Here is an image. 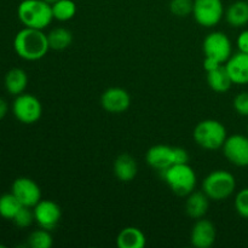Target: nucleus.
I'll return each mask as SVG.
<instances>
[{
	"label": "nucleus",
	"mask_w": 248,
	"mask_h": 248,
	"mask_svg": "<svg viewBox=\"0 0 248 248\" xmlns=\"http://www.w3.org/2000/svg\"><path fill=\"white\" fill-rule=\"evenodd\" d=\"M15 52L26 61H39L47 55L50 50L47 35L41 29L24 27L14 39Z\"/></svg>",
	"instance_id": "nucleus-1"
},
{
	"label": "nucleus",
	"mask_w": 248,
	"mask_h": 248,
	"mask_svg": "<svg viewBox=\"0 0 248 248\" xmlns=\"http://www.w3.org/2000/svg\"><path fill=\"white\" fill-rule=\"evenodd\" d=\"M17 16L24 27L44 31L53 19L52 6L44 0H22Z\"/></svg>",
	"instance_id": "nucleus-2"
},
{
	"label": "nucleus",
	"mask_w": 248,
	"mask_h": 248,
	"mask_svg": "<svg viewBox=\"0 0 248 248\" xmlns=\"http://www.w3.org/2000/svg\"><path fill=\"white\" fill-rule=\"evenodd\" d=\"M162 173L169 188L178 196H188L196 186L198 177L189 164H174Z\"/></svg>",
	"instance_id": "nucleus-3"
},
{
	"label": "nucleus",
	"mask_w": 248,
	"mask_h": 248,
	"mask_svg": "<svg viewBox=\"0 0 248 248\" xmlns=\"http://www.w3.org/2000/svg\"><path fill=\"white\" fill-rule=\"evenodd\" d=\"M193 137L196 144L206 150L220 149L227 140V128L220 121L215 119L202 120L195 126Z\"/></svg>",
	"instance_id": "nucleus-4"
},
{
	"label": "nucleus",
	"mask_w": 248,
	"mask_h": 248,
	"mask_svg": "<svg viewBox=\"0 0 248 248\" xmlns=\"http://www.w3.org/2000/svg\"><path fill=\"white\" fill-rule=\"evenodd\" d=\"M236 189L234 174L224 170H216L205 177L202 191L212 201H223L230 198Z\"/></svg>",
	"instance_id": "nucleus-5"
},
{
	"label": "nucleus",
	"mask_w": 248,
	"mask_h": 248,
	"mask_svg": "<svg viewBox=\"0 0 248 248\" xmlns=\"http://www.w3.org/2000/svg\"><path fill=\"white\" fill-rule=\"evenodd\" d=\"M12 113L19 123L31 125L40 120L43 115V106L35 96L23 92L15 98Z\"/></svg>",
	"instance_id": "nucleus-6"
},
{
	"label": "nucleus",
	"mask_w": 248,
	"mask_h": 248,
	"mask_svg": "<svg viewBox=\"0 0 248 248\" xmlns=\"http://www.w3.org/2000/svg\"><path fill=\"white\" fill-rule=\"evenodd\" d=\"M224 14L222 0H194L193 16L200 26L212 28L222 21Z\"/></svg>",
	"instance_id": "nucleus-7"
},
{
	"label": "nucleus",
	"mask_w": 248,
	"mask_h": 248,
	"mask_svg": "<svg viewBox=\"0 0 248 248\" xmlns=\"http://www.w3.org/2000/svg\"><path fill=\"white\" fill-rule=\"evenodd\" d=\"M202 50L205 57L215 58L223 64L232 57V41L223 31H212L203 39Z\"/></svg>",
	"instance_id": "nucleus-8"
},
{
	"label": "nucleus",
	"mask_w": 248,
	"mask_h": 248,
	"mask_svg": "<svg viewBox=\"0 0 248 248\" xmlns=\"http://www.w3.org/2000/svg\"><path fill=\"white\" fill-rule=\"evenodd\" d=\"M222 149L230 164L237 167L248 166V137L246 136L232 135L227 137Z\"/></svg>",
	"instance_id": "nucleus-9"
},
{
	"label": "nucleus",
	"mask_w": 248,
	"mask_h": 248,
	"mask_svg": "<svg viewBox=\"0 0 248 248\" xmlns=\"http://www.w3.org/2000/svg\"><path fill=\"white\" fill-rule=\"evenodd\" d=\"M33 212L39 227L50 232L57 227L62 218L61 207L52 200H40L33 207Z\"/></svg>",
	"instance_id": "nucleus-10"
},
{
	"label": "nucleus",
	"mask_w": 248,
	"mask_h": 248,
	"mask_svg": "<svg viewBox=\"0 0 248 248\" xmlns=\"http://www.w3.org/2000/svg\"><path fill=\"white\" fill-rule=\"evenodd\" d=\"M11 193L18 199L22 206L33 208L41 200V190L38 184L31 178L21 177L12 183Z\"/></svg>",
	"instance_id": "nucleus-11"
},
{
	"label": "nucleus",
	"mask_w": 248,
	"mask_h": 248,
	"mask_svg": "<svg viewBox=\"0 0 248 248\" xmlns=\"http://www.w3.org/2000/svg\"><path fill=\"white\" fill-rule=\"evenodd\" d=\"M102 108L111 114H121L130 108L131 97L121 87H109L101 96Z\"/></svg>",
	"instance_id": "nucleus-12"
},
{
	"label": "nucleus",
	"mask_w": 248,
	"mask_h": 248,
	"mask_svg": "<svg viewBox=\"0 0 248 248\" xmlns=\"http://www.w3.org/2000/svg\"><path fill=\"white\" fill-rule=\"evenodd\" d=\"M217 236L216 227L208 219H196L190 232L191 245L196 248H210L213 246Z\"/></svg>",
	"instance_id": "nucleus-13"
},
{
	"label": "nucleus",
	"mask_w": 248,
	"mask_h": 248,
	"mask_svg": "<svg viewBox=\"0 0 248 248\" xmlns=\"http://www.w3.org/2000/svg\"><path fill=\"white\" fill-rule=\"evenodd\" d=\"M145 160L152 169L159 172H164L165 170L174 165L173 148L164 144L153 145L147 152Z\"/></svg>",
	"instance_id": "nucleus-14"
},
{
	"label": "nucleus",
	"mask_w": 248,
	"mask_h": 248,
	"mask_svg": "<svg viewBox=\"0 0 248 248\" xmlns=\"http://www.w3.org/2000/svg\"><path fill=\"white\" fill-rule=\"evenodd\" d=\"M225 68L229 73L232 84H248V53L239 51L235 55H232L225 63Z\"/></svg>",
	"instance_id": "nucleus-15"
},
{
	"label": "nucleus",
	"mask_w": 248,
	"mask_h": 248,
	"mask_svg": "<svg viewBox=\"0 0 248 248\" xmlns=\"http://www.w3.org/2000/svg\"><path fill=\"white\" fill-rule=\"evenodd\" d=\"M210 208V198L203 191H193L186 196V212L193 219L203 218Z\"/></svg>",
	"instance_id": "nucleus-16"
},
{
	"label": "nucleus",
	"mask_w": 248,
	"mask_h": 248,
	"mask_svg": "<svg viewBox=\"0 0 248 248\" xmlns=\"http://www.w3.org/2000/svg\"><path fill=\"white\" fill-rule=\"evenodd\" d=\"M114 174L121 182H131L138 172V165L135 157L130 154H121L114 161Z\"/></svg>",
	"instance_id": "nucleus-17"
},
{
	"label": "nucleus",
	"mask_w": 248,
	"mask_h": 248,
	"mask_svg": "<svg viewBox=\"0 0 248 248\" xmlns=\"http://www.w3.org/2000/svg\"><path fill=\"white\" fill-rule=\"evenodd\" d=\"M147 244L144 232L136 227H126L119 232L116 245L119 248H143Z\"/></svg>",
	"instance_id": "nucleus-18"
},
{
	"label": "nucleus",
	"mask_w": 248,
	"mask_h": 248,
	"mask_svg": "<svg viewBox=\"0 0 248 248\" xmlns=\"http://www.w3.org/2000/svg\"><path fill=\"white\" fill-rule=\"evenodd\" d=\"M5 87L6 91L12 96H18L23 93L28 85V75L21 68H14L5 75Z\"/></svg>",
	"instance_id": "nucleus-19"
},
{
	"label": "nucleus",
	"mask_w": 248,
	"mask_h": 248,
	"mask_svg": "<svg viewBox=\"0 0 248 248\" xmlns=\"http://www.w3.org/2000/svg\"><path fill=\"white\" fill-rule=\"evenodd\" d=\"M207 84L211 90L217 93H225L232 87V81L225 65H220L217 69L207 72Z\"/></svg>",
	"instance_id": "nucleus-20"
},
{
	"label": "nucleus",
	"mask_w": 248,
	"mask_h": 248,
	"mask_svg": "<svg viewBox=\"0 0 248 248\" xmlns=\"http://www.w3.org/2000/svg\"><path fill=\"white\" fill-rule=\"evenodd\" d=\"M225 19L234 28H241L248 23V2L237 0L229 5L225 11Z\"/></svg>",
	"instance_id": "nucleus-21"
},
{
	"label": "nucleus",
	"mask_w": 248,
	"mask_h": 248,
	"mask_svg": "<svg viewBox=\"0 0 248 248\" xmlns=\"http://www.w3.org/2000/svg\"><path fill=\"white\" fill-rule=\"evenodd\" d=\"M47 40L50 48L56 51H62L72 45L73 34L69 29L57 27L47 34Z\"/></svg>",
	"instance_id": "nucleus-22"
},
{
	"label": "nucleus",
	"mask_w": 248,
	"mask_h": 248,
	"mask_svg": "<svg viewBox=\"0 0 248 248\" xmlns=\"http://www.w3.org/2000/svg\"><path fill=\"white\" fill-rule=\"evenodd\" d=\"M53 19H57L60 22H67L74 18L77 15L78 7L73 0H57L52 5Z\"/></svg>",
	"instance_id": "nucleus-23"
},
{
	"label": "nucleus",
	"mask_w": 248,
	"mask_h": 248,
	"mask_svg": "<svg viewBox=\"0 0 248 248\" xmlns=\"http://www.w3.org/2000/svg\"><path fill=\"white\" fill-rule=\"evenodd\" d=\"M22 207V203L12 193L0 196V217L12 220Z\"/></svg>",
	"instance_id": "nucleus-24"
},
{
	"label": "nucleus",
	"mask_w": 248,
	"mask_h": 248,
	"mask_svg": "<svg viewBox=\"0 0 248 248\" xmlns=\"http://www.w3.org/2000/svg\"><path fill=\"white\" fill-rule=\"evenodd\" d=\"M28 245L31 248H51L53 245V239L50 230L40 228L33 232L28 237Z\"/></svg>",
	"instance_id": "nucleus-25"
},
{
	"label": "nucleus",
	"mask_w": 248,
	"mask_h": 248,
	"mask_svg": "<svg viewBox=\"0 0 248 248\" xmlns=\"http://www.w3.org/2000/svg\"><path fill=\"white\" fill-rule=\"evenodd\" d=\"M194 0H171L170 11L177 17H186L193 14Z\"/></svg>",
	"instance_id": "nucleus-26"
},
{
	"label": "nucleus",
	"mask_w": 248,
	"mask_h": 248,
	"mask_svg": "<svg viewBox=\"0 0 248 248\" xmlns=\"http://www.w3.org/2000/svg\"><path fill=\"white\" fill-rule=\"evenodd\" d=\"M15 222V224L18 228H28L33 224V222H35V218H34V212L31 210V207H23L17 212V215L15 216V218L12 219Z\"/></svg>",
	"instance_id": "nucleus-27"
},
{
	"label": "nucleus",
	"mask_w": 248,
	"mask_h": 248,
	"mask_svg": "<svg viewBox=\"0 0 248 248\" xmlns=\"http://www.w3.org/2000/svg\"><path fill=\"white\" fill-rule=\"evenodd\" d=\"M235 210L240 217L248 219V188L242 189L235 196Z\"/></svg>",
	"instance_id": "nucleus-28"
},
{
	"label": "nucleus",
	"mask_w": 248,
	"mask_h": 248,
	"mask_svg": "<svg viewBox=\"0 0 248 248\" xmlns=\"http://www.w3.org/2000/svg\"><path fill=\"white\" fill-rule=\"evenodd\" d=\"M235 111L241 116H248V91L237 94L232 102Z\"/></svg>",
	"instance_id": "nucleus-29"
},
{
	"label": "nucleus",
	"mask_w": 248,
	"mask_h": 248,
	"mask_svg": "<svg viewBox=\"0 0 248 248\" xmlns=\"http://www.w3.org/2000/svg\"><path fill=\"white\" fill-rule=\"evenodd\" d=\"M174 164H189V154L184 148L173 147Z\"/></svg>",
	"instance_id": "nucleus-30"
},
{
	"label": "nucleus",
	"mask_w": 248,
	"mask_h": 248,
	"mask_svg": "<svg viewBox=\"0 0 248 248\" xmlns=\"http://www.w3.org/2000/svg\"><path fill=\"white\" fill-rule=\"evenodd\" d=\"M236 45L240 52L248 53V29L239 34L236 39Z\"/></svg>",
	"instance_id": "nucleus-31"
},
{
	"label": "nucleus",
	"mask_w": 248,
	"mask_h": 248,
	"mask_svg": "<svg viewBox=\"0 0 248 248\" xmlns=\"http://www.w3.org/2000/svg\"><path fill=\"white\" fill-rule=\"evenodd\" d=\"M220 65H222V63H219L217 60H215V58L205 57V60H203V68H205L206 73L217 69Z\"/></svg>",
	"instance_id": "nucleus-32"
},
{
	"label": "nucleus",
	"mask_w": 248,
	"mask_h": 248,
	"mask_svg": "<svg viewBox=\"0 0 248 248\" xmlns=\"http://www.w3.org/2000/svg\"><path fill=\"white\" fill-rule=\"evenodd\" d=\"M7 110H9V107H7L6 101L2 98H0V120H2V119L6 116Z\"/></svg>",
	"instance_id": "nucleus-33"
},
{
	"label": "nucleus",
	"mask_w": 248,
	"mask_h": 248,
	"mask_svg": "<svg viewBox=\"0 0 248 248\" xmlns=\"http://www.w3.org/2000/svg\"><path fill=\"white\" fill-rule=\"evenodd\" d=\"M44 1L48 2V4H50V5H52L53 2H56V1H57V0H44Z\"/></svg>",
	"instance_id": "nucleus-34"
}]
</instances>
